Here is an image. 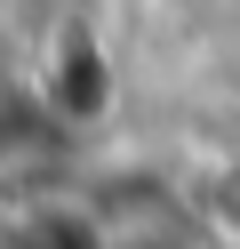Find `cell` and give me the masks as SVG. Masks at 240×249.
Listing matches in <instances>:
<instances>
[{
  "mask_svg": "<svg viewBox=\"0 0 240 249\" xmlns=\"http://www.w3.org/2000/svg\"><path fill=\"white\" fill-rule=\"evenodd\" d=\"M32 105H40L48 121H64V129H80V121H96L112 105V56L96 33H56V49L40 56V81H32Z\"/></svg>",
  "mask_w": 240,
  "mask_h": 249,
  "instance_id": "cell-1",
  "label": "cell"
},
{
  "mask_svg": "<svg viewBox=\"0 0 240 249\" xmlns=\"http://www.w3.org/2000/svg\"><path fill=\"white\" fill-rule=\"evenodd\" d=\"M24 249H112L104 217L88 201H32L24 209Z\"/></svg>",
  "mask_w": 240,
  "mask_h": 249,
  "instance_id": "cell-2",
  "label": "cell"
},
{
  "mask_svg": "<svg viewBox=\"0 0 240 249\" xmlns=\"http://www.w3.org/2000/svg\"><path fill=\"white\" fill-rule=\"evenodd\" d=\"M0 249H24V209H0Z\"/></svg>",
  "mask_w": 240,
  "mask_h": 249,
  "instance_id": "cell-3",
  "label": "cell"
}]
</instances>
